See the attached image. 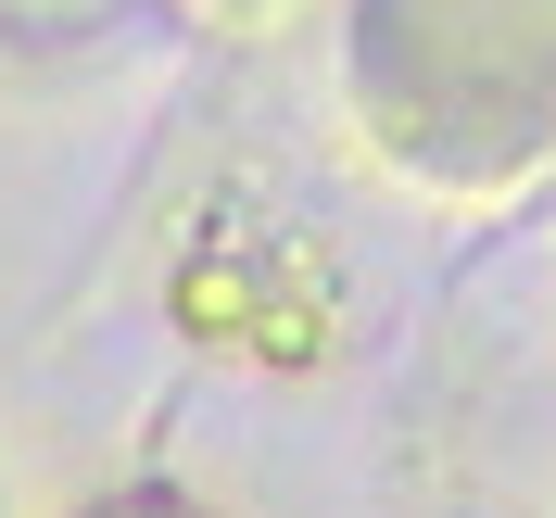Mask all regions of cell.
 Returning a JSON list of instances; mask_svg holds the SVG:
<instances>
[{"mask_svg":"<svg viewBox=\"0 0 556 518\" xmlns=\"http://www.w3.org/2000/svg\"><path fill=\"white\" fill-rule=\"evenodd\" d=\"M89 518H203L190 493H165V481H139V493H114V506H89Z\"/></svg>","mask_w":556,"mask_h":518,"instance_id":"1","label":"cell"}]
</instances>
